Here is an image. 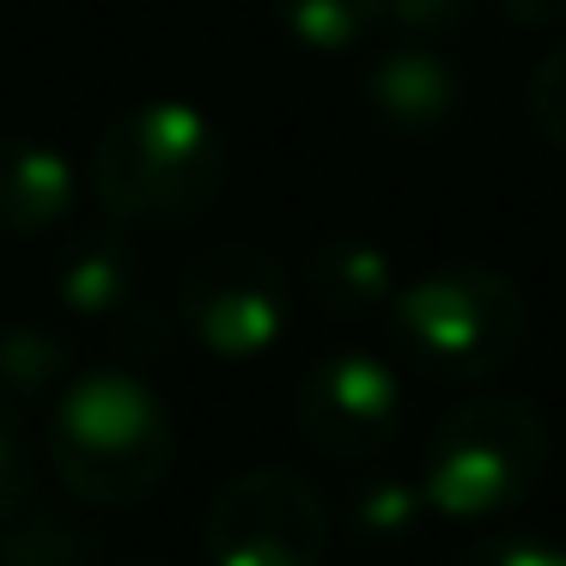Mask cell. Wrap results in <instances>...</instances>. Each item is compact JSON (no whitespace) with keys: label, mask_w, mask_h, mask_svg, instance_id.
Instances as JSON below:
<instances>
[{"label":"cell","mask_w":566,"mask_h":566,"mask_svg":"<svg viewBox=\"0 0 566 566\" xmlns=\"http://www.w3.org/2000/svg\"><path fill=\"white\" fill-rule=\"evenodd\" d=\"M329 530L335 517L317 481L281 463H256L220 481L201 517V554L208 566H323Z\"/></svg>","instance_id":"5b68a950"},{"label":"cell","mask_w":566,"mask_h":566,"mask_svg":"<svg viewBox=\"0 0 566 566\" xmlns=\"http://www.w3.org/2000/svg\"><path fill=\"white\" fill-rule=\"evenodd\" d=\"M232 153L184 98L135 104L92 147V196L116 226H189L220 201Z\"/></svg>","instance_id":"7a4b0ae2"},{"label":"cell","mask_w":566,"mask_h":566,"mask_svg":"<svg viewBox=\"0 0 566 566\" xmlns=\"http://www.w3.org/2000/svg\"><path fill=\"white\" fill-rule=\"evenodd\" d=\"M55 293L74 317H92L111 329L123 311L140 305V256L128 244L123 226H98V232L67 238V250L55 256Z\"/></svg>","instance_id":"9c48e42d"},{"label":"cell","mask_w":566,"mask_h":566,"mask_svg":"<svg viewBox=\"0 0 566 566\" xmlns=\"http://www.w3.org/2000/svg\"><path fill=\"white\" fill-rule=\"evenodd\" d=\"M451 566H566V548L536 530H500V536L469 542Z\"/></svg>","instance_id":"ac0fdd59"},{"label":"cell","mask_w":566,"mask_h":566,"mask_svg":"<svg viewBox=\"0 0 566 566\" xmlns=\"http://www.w3.org/2000/svg\"><path fill=\"white\" fill-rule=\"evenodd\" d=\"M177 323L213 359H262L293 323V281L256 244H213L177 281Z\"/></svg>","instance_id":"8992f818"},{"label":"cell","mask_w":566,"mask_h":566,"mask_svg":"<svg viewBox=\"0 0 566 566\" xmlns=\"http://www.w3.org/2000/svg\"><path fill=\"white\" fill-rule=\"evenodd\" d=\"M390 335L415 371L439 384H481L517 359L530 335V298L488 262H444L396 286Z\"/></svg>","instance_id":"277c9868"},{"label":"cell","mask_w":566,"mask_h":566,"mask_svg":"<svg viewBox=\"0 0 566 566\" xmlns=\"http://www.w3.org/2000/svg\"><path fill=\"white\" fill-rule=\"evenodd\" d=\"M293 420H298V439L317 457H329L342 469H366L402 432V384L378 354L335 347V354L311 359L298 371Z\"/></svg>","instance_id":"52a82bcc"},{"label":"cell","mask_w":566,"mask_h":566,"mask_svg":"<svg viewBox=\"0 0 566 566\" xmlns=\"http://www.w3.org/2000/svg\"><path fill=\"white\" fill-rule=\"evenodd\" d=\"M469 13V0H384V19H396L415 38H439V31H457Z\"/></svg>","instance_id":"d6986e66"},{"label":"cell","mask_w":566,"mask_h":566,"mask_svg":"<svg viewBox=\"0 0 566 566\" xmlns=\"http://www.w3.org/2000/svg\"><path fill=\"white\" fill-rule=\"evenodd\" d=\"M420 512H427L420 481H396V475H371L366 488L354 493V505H347L359 536H408Z\"/></svg>","instance_id":"9a60e30c"},{"label":"cell","mask_w":566,"mask_h":566,"mask_svg":"<svg viewBox=\"0 0 566 566\" xmlns=\"http://www.w3.org/2000/svg\"><path fill=\"white\" fill-rule=\"evenodd\" d=\"M50 463L86 512H135L171 481L177 420L140 371H80L50 408Z\"/></svg>","instance_id":"6da1fadb"},{"label":"cell","mask_w":566,"mask_h":566,"mask_svg":"<svg viewBox=\"0 0 566 566\" xmlns=\"http://www.w3.org/2000/svg\"><path fill=\"white\" fill-rule=\"evenodd\" d=\"M74 208V171L55 147L31 135H0V232L43 238Z\"/></svg>","instance_id":"30bf717a"},{"label":"cell","mask_w":566,"mask_h":566,"mask_svg":"<svg viewBox=\"0 0 566 566\" xmlns=\"http://www.w3.org/2000/svg\"><path fill=\"white\" fill-rule=\"evenodd\" d=\"M366 104L402 135H432L463 111V67L432 43H396L366 67Z\"/></svg>","instance_id":"ba28073f"},{"label":"cell","mask_w":566,"mask_h":566,"mask_svg":"<svg viewBox=\"0 0 566 566\" xmlns=\"http://www.w3.org/2000/svg\"><path fill=\"white\" fill-rule=\"evenodd\" d=\"M548 420L524 396H469L444 408L420 451V500L451 524H493L536 500L548 475Z\"/></svg>","instance_id":"3957f363"},{"label":"cell","mask_w":566,"mask_h":566,"mask_svg":"<svg viewBox=\"0 0 566 566\" xmlns=\"http://www.w3.org/2000/svg\"><path fill=\"white\" fill-rule=\"evenodd\" d=\"M281 31L311 55H347L378 31L384 0H274Z\"/></svg>","instance_id":"4fadbf2b"},{"label":"cell","mask_w":566,"mask_h":566,"mask_svg":"<svg viewBox=\"0 0 566 566\" xmlns=\"http://www.w3.org/2000/svg\"><path fill=\"white\" fill-rule=\"evenodd\" d=\"M67 342L43 323H7L0 329V396L7 402H43V396H62L67 384Z\"/></svg>","instance_id":"7c38bea8"},{"label":"cell","mask_w":566,"mask_h":566,"mask_svg":"<svg viewBox=\"0 0 566 566\" xmlns=\"http://www.w3.org/2000/svg\"><path fill=\"white\" fill-rule=\"evenodd\" d=\"M98 530L55 512H19L0 524V566H92L98 560Z\"/></svg>","instance_id":"5bb4252c"},{"label":"cell","mask_w":566,"mask_h":566,"mask_svg":"<svg viewBox=\"0 0 566 566\" xmlns=\"http://www.w3.org/2000/svg\"><path fill=\"white\" fill-rule=\"evenodd\" d=\"M305 293H311V305L335 323L378 317L396 298L390 256H384L371 238H323L305 256Z\"/></svg>","instance_id":"8fae6325"},{"label":"cell","mask_w":566,"mask_h":566,"mask_svg":"<svg viewBox=\"0 0 566 566\" xmlns=\"http://www.w3.org/2000/svg\"><path fill=\"white\" fill-rule=\"evenodd\" d=\"M31 481H38V469H31V444L19 432V408L0 396V524L31 505Z\"/></svg>","instance_id":"e0dca14e"},{"label":"cell","mask_w":566,"mask_h":566,"mask_svg":"<svg viewBox=\"0 0 566 566\" xmlns=\"http://www.w3.org/2000/svg\"><path fill=\"white\" fill-rule=\"evenodd\" d=\"M512 25H530V31H554L566 25V0H493Z\"/></svg>","instance_id":"ffe728a7"},{"label":"cell","mask_w":566,"mask_h":566,"mask_svg":"<svg viewBox=\"0 0 566 566\" xmlns=\"http://www.w3.org/2000/svg\"><path fill=\"white\" fill-rule=\"evenodd\" d=\"M530 123L554 153H566V38L530 67Z\"/></svg>","instance_id":"2e32d148"}]
</instances>
